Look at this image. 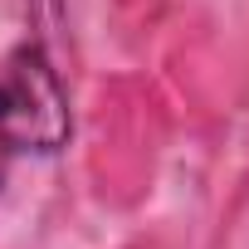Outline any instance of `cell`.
<instances>
[{"mask_svg": "<svg viewBox=\"0 0 249 249\" xmlns=\"http://www.w3.org/2000/svg\"><path fill=\"white\" fill-rule=\"evenodd\" d=\"M69 127V93L44 49H15L0 64V142L10 152H59Z\"/></svg>", "mask_w": 249, "mask_h": 249, "instance_id": "cell-1", "label": "cell"}]
</instances>
